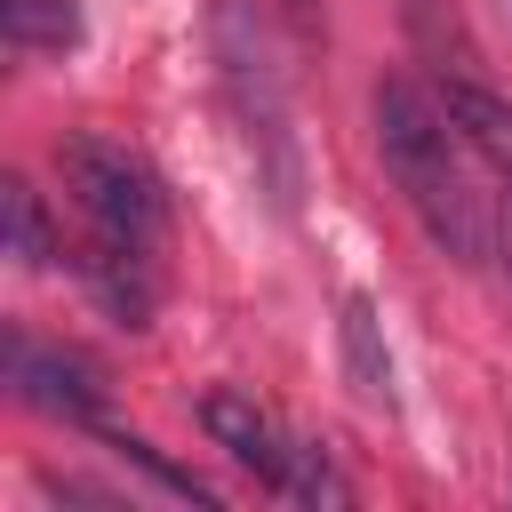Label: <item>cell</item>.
Instances as JSON below:
<instances>
[{
    "label": "cell",
    "mask_w": 512,
    "mask_h": 512,
    "mask_svg": "<svg viewBox=\"0 0 512 512\" xmlns=\"http://www.w3.org/2000/svg\"><path fill=\"white\" fill-rule=\"evenodd\" d=\"M104 448H112L120 464H144V472H152V480H160L168 496H192V504H216V488H208L200 472H184V464H168V456H160L152 440H136V432H120V424H104Z\"/></svg>",
    "instance_id": "cell-11"
},
{
    "label": "cell",
    "mask_w": 512,
    "mask_h": 512,
    "mask_svg": "<svg viewBox=\"0 0 512 512\" xmlns=\"http://www.w3.org/2000/svg\"><path fill=\"white\" fill-rule=\"evenodd\" d=\"M376 152L384 176L400 184L408 216L424 224V240L456 264H488L496 256V208L480 192V152L464 144V128L448 120V104L416 80H376Z\"/></svg>",
    "instance_id": "cell-2"
},
{
    "label": "cell",
    "mask_w": 512,
    "mask_h": 512,
    "mask_svg": "<svg viewBox=\"0 0 512 512\" xmlns=\"http://www.w3.org/2000/svg\"><path fill=\"white\" fill-rule=\"evenodd\" d=\"M0 192H8V256H16L24 272H48V264H56V224H48V200H40L24 176H8Z\"/></svg>",
    "instance_id": "cell-9"
},
{
    "label": "cell",
    "mask_w": 512,
    "mask_h": 512,
    "mask_svg": "<svg viewBox=\"0 0 512 512\" xmlns=\"http://www.w3.org/2000/svg\"><path fill=\"white\" fill-rule=\"evenodd\" d=\"M8 392L40 416H64L80 432H104V368L72 344H40L24 328H8Z\"/></svg>",
    "instance_id": "cell-4"
},
{
    "label": "cell",
    "mask_w": 512,
    "mask_h": 512,
    "mask_svg": "<svg viewBox=\"0 0 512 512\" xmlns=\"http://www.w3.org/2000/svg\"><path fill=\"white\" fill-rule=\"evenodd\" d=\"M56 176L80 208V280L120 328H152L160 312V256H168V184L120 136H64Z\"/></svg>",
    "instance_id": "cell-1"
},
{
    "label": "cell",
    "mask_w": 512,
    "mask_h": 512,
    "mask_svg": "<svg viewBox=\"0 0 512 512\" xmlns=\"http://www.w3.org/2000/svg\"><path fill=\"white\" fill-rule=\"evenodd\" d=\"M344 384L368 400V408H392V352H384V328H376V304L368 296H344Z\"/></svg>",
    "instance_id": "cell-7"
},
{
    "label": "cell",
    "mask_w": 512,
    "mask_h": 512,
    "mask_svg": "<svg viewBox=\"0 0 512 512\" xmlns=\"http://www.w3.org/2000/svg\"><path fill=\"white\" fill-rule=\"evenodd\" d=\"M280 496H296V504H352V480L328 464V448L320 440H288V480H280Z\"/></svg>",
    "instance_id": "cell-10"
},
{
    "label": "cell",
    "mask_w": 512,
    "mask_h": 512,
    "mask_svg": "<svg viewBox=\"0 0 512 512\" xmlns=\"http://www.w3.org/2000/svg\"><path fill=\"white\" fill-rule=\"evenodd\" d=\"M440 104H448V120L464 128V144L480 152V168L496 176V192L512 200V104H504L496 88H480V80H448Z\"/></svg>",
    "instance_id": "cell-6"
},
{
    "label": "cell",
    "mask_w": 512,
    "mask_h": 512,
    "mask_svg": "<svg viewBox=\"0 0 512 512\" xmlns=\"http://www.w3.org/2000/svg\"><path fill=\"white\" fill-rule=\"evenodd\" d=\"M496 240H504V272H512V224H504V232H496Z\"/></svg>",
    "instance_id": "cell-12"
},
{
    "label": "cell",
    "mask_w": 512,
    "mask_h": 512,
    "mask_svg": "<svg viewBox=\"0 0 512 512\" xmlns=\"http://www.w3.org/2000/svg\"><path fill=\"white\" fill-rule=\"evenodd\" d=\"M216 72H224V96H232V120L248 136V160L272 192L280 216H296L304 200V160H296V128H288V88H280V64L264 48V24L248 16V0H216Z\"/></svg>",
    "instance_id": "cell-3"
},
{
    "label": "cell",
    "mask_w": 512,
    "mask_h": 512,
    "mask_svg": "<svg viewBox=\"0 0 512 512\" xmlns=\"http://www.w3.org/2000/svg\"><path fill=\"white\" fill-rule=\"evenodd\" d=\"M200 432L240 464V472H256L272 496H280V480H288V432L248 400V392H232V384H216V392H200Z\"/></svg>",
    "instance_id": "cell-5"
},
{
    "label": "cell",
    "mask_w": 512,
    "mask_h": 512,
    "mask_svg": "<svg viewBox=\"0 0 512 512\" xmlns=\"http://www.w3.org/2000/svg\"><path fill=\"white\" fill-rule=\"evenodd\" d=\"M0 32L16 56H64V48H80V8L72 0H0Z\"/></svg>",
    "instance_id": "cell-8"
}]
</instances>
